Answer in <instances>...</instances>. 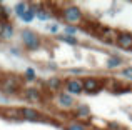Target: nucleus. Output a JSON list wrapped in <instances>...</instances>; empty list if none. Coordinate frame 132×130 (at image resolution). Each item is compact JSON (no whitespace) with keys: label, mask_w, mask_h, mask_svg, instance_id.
<instances>
[{"label":"nucleus","mask_w":132,"mask_h":130,"mask_svg":"<svg viewBox=\"0 0 132 130\" xmlns=\"http://www.w3.org/2000/svg\"><path fill=\"white\" fill-rule=\"evenodd\" d=\"M59 17L64 20L65 25H75L80 27L85 22V12L82 10V7L75 5V3H60V8H59Z\"/></svg>","instance_id":"1"},{"label":"nucleus","mask_w":132,"mask_h":130,"mask_svg":"<svg viewBox=\"0 0 132 130\" xmlns=\"http://www.w3.org/2000/svg\"><path fill=\"white\" fill-rule=\"evenodd\" d=\"M20 43L22 50L27 53L39 52L44 45V37L34 29H22L20 30Z\"/></svg>","instance_id":"2"},{"label":"nucleus","mask_w":132,"mask_h":130,"mask_svg":"<svg viewBox=\"0 0 132 130\" xmlns=\"http://www.w3.org/2000/svg\"><path fill=\"white\" fill-rule=\"evenodd\" d=\"M23 88V82L20 75L5 73L0 77V94L3 97H17Z\"/></svg>","instance_id":"3"},{"label":"nucleus","mask_w":132,"mask_h":130,"mask_svg":"<svg viewBox=\"0 0 132 130\" xmlns=\"http://www.w3.org/2000/svg\"><path fill=\"white\" fill-rule=\"evenodd\" d=\"M20 97L30 104V107H37L44 105L45 102V92L40 87H35V85H29V87H23L22 92H20Z\"/></svg>","instance_id":"4"},{"label":"nucleus","mask_w":132,"mask_h":130,"mask_svg":"<svg viewBox=\"0 0 132 130\" xmlns=\"http://www.w3.org/2000/svg\"><path fill=\"white\" fill-rule=\"evenodd\" d=\"M17 115H19V120L22 122H30V124H37V122H45V114L40 108L37 107H19L17 108Z\"/></svg>","instance_id":"5"},{"label":"nucleus","mask_w":132,"mask_h":130,"mask_svg":"<svg viewBox=\"0 0 132 130\" xmlns=\"http://www.w3.org/2000/svg\"><path fill=\"white\" fill-rule=\"evenodd\" d=\"M75 104H77V98H74L72 95L65 94L64 90L57 92V94L54 95V107L60 112H72V108H74Z\"/></svg>","instance_id":"6"},{"label":"nucleus","mask_w":132,"mask_h":130,"mask_svg":"<svg viewBox=\"0 0 132 130\" xmlns=\"http://www.w3.org/2000/svg\"><path fill=\"white\" fill-rule=\"evenodd\" d=\"M104 88V80L95 75H87L82 78V92L84 95H95Z\"/></svg>","instance_id":"7"},{"label":"nucleus","mask_w":132,"mask_h":130,"mask_svg":"<svg viewBox=\"0 0 132 130\" xmlns=\"http://www.w3.org/2000/svg\"><path fill=\"white\" fill-rule=\"evenodd\" d=\"M62 90H64L65 94L72 95L74 98L84 95V92H82V78H77V77H64Z\"/></svg>","instance_id":"8"},{"label":"nucleus","mask_w":132,"mask_h":130,"mask_svg":"<svg viewBox=\"0 0 132 130\" xmlns=\"http://www.w3.org/2000/svg\"><path fill=\"white\" fill-rule=\"evenodd\" d=\"M114 45H117V49L132 52V32L129 30H117L116 39H114Z\"/></svg>","instance_id":"9"},{"label":"nucleus","mask_w":132,"mask_h":130,"mask_svg":"<svg viewBox=\"0 0 132 130\" xmlns=\"http://www.w3.org/2000/svg\"><path fill=\"white\" fill-rule=\"evenodd\" d=\"M62 85H64V77H59V75H50L42 82V90L44 92H50V94H57L62 90Z\"/></svg>","instance_id":"10"},{"label":"nucleus","mask_w":132,"mask_h":130,"mask_svg":"<svg viewBox=\"0 0 132 130\" xmlns=\"http://www.w3.org/2000/svg\"><path fill=\"white\" fill-rule=\"evenodd\" d=\"M72 115H74V120H79V122H85L89 120L90 117H92V110H90V107L87 104H84V102H77V104L74 105V108H72Z\"/></svg>","instance_id":"11"},{"label":"nucleus","mask_w":132,"mask_h":130,"mask_svg":"<svg viewBox=\"0 0 132 130\" xmlns=\"http://www.w3.org/2000/svg\"><path fill=\"white\" fill-rule=\"evenodd\" d=\"M17 33L15 23L10 22H0V42H12Z\"/></svg>","instance_id":"12"},{"label":"nucleus","mask_w":132,"mask_h":130,"mask_svg":"<svg viewBox=\"0 0 132 130\" xmlns=\"http://www.w3.org/2000/svg\"><path fill=\"white\" fill-rule=\"evenodd\" d=\"M124 63H126V60H124V57L120 55V53H110V55L107 57L104 67L109 72H116V70H120V68L124 67Z\"/></svg>","instance_id":"13"},{"label":"nucleus","mask_w":132,"mask_h":130,"mask_svg":"<svg viewBox=\"0 0 132 130\" xmlns=\"http://www.w3.org/2000/svg\"><path fill=\"white\" fill-rule=\"evenodd\" d=\"M54 17L52 7L48 3H35V18L40 22H48Z\"/></svg>","instance_id":"14"},{"label":"nucleus","mask_w":132,"mask_h":130,"mask_svg":"<svg viewBox=\"0 0 132 130\" xmlns=\"http://www.w3.org/2000/svg\"><path fill=\"white\" fill-rule=\"evenodd\" d=\"M39 80V75H37V70L34 67H27L23 68V73H22V82L23 83H35Z\"/></svg>","instance_id":"15"},{"label":"nucleus","mask_w":132,"mask_h":130,"mask_svg":"<svg viewBox=\"0 0 132 130\" xmlns=\"http://www.w3.org/2000/svg\"><path fill=\"white\" fill-rule=\"evenodd\" d=\"M29 7H30V2H17V3H13V7H12V15L17 17V18L20 20L23 15H25V12L29 10Z\"/></svg>","instance_id":"16"},{"label":"nucleus","mask_w":132,"mask_h":130,"mask_svg":"<svg viewBox=\"0 0 132 130\" xmlns=\"http://www.w3.org/2000/svg\"><path fill=\"white\" fill-rule=\"evenodd\" d=\"M67 75L69 77L84 78V77H87V75H90V70L85 68V67H70V68H67Z\"/></svg>","instance_id":"17"},{"label":"nucleus","mask_w":132,"mask_h":130,"mask_svg":"<svg viewBox=\"0 0 132 130\" xmlns=\"http://www.w3.org/2000/svg\"><path fill=\"white\" fill-rule=\"evenodd\" d=\"M64 130H90V127L85 122H79V120H74V118H72L70 122H67V124L64 125Z\"/></svg>","instance_id":"18"},{"label":"nucleus","mask_w":132,"mask_h":130,"mask_svg":"<svg viewBox=\"0 0 132 130\" xmlns=\"http://www.w3.org/2000/svg\"><path fill=\"white\" fill-rule=\"evenodd\" d=\"M12 20V7L0 2V22H10Z\"/></svg>","instance_id":"19"},{"label":"nucleus","mask_w":132,"mask_h":130,"mask_svg":"<svg viewBox=\"0 0 132 130\" xmlns=\"http://www.w3.org/2000/svg\"><path fill=\"white\" fill-rule=\"evenodd\" d=\"M34 20H35V2H30L29 10H27L25 15L20 18V22H22V23H32Z\"/></svg>","instance_id":"20"},{"label":"nucleus","mask_w":132,"mask_h":130,"mask_svg":"<svg viewBox=\"0 0 132 130\" xmlns=\"http://www.w3.org/2000/svg\"><path fill=\"white\" fill-rule=\"evenodd\" d=\"M59 42L65 43V45H70V47H77L79 43H80V40H79V37H72V35H64V33H60V35L57 37Z\"/></svg>","instance_id":"21"},{"label":"nucleus","mask_w":132,"mask_h":130,"mask_svg":"<svg viewBox=\"0 0 132 130\" xmlns=\"http://www.w3.org/2000/svg\"><path fill=\"white\" fill-rule=\"evenodd\" d=\"M119 72H120V78H122V80L132 83V65H124Z\"/></svg>","instance_id":"22"},{"label":"nucleus","mask_w":132,"mask_h":130,"mask_svg":"<svg viewBox=\"0 0 132 130\" xmlns=\"http://www.w3.org/2000/svg\"><path fill=\"white\" fill-rule=\"evenodd\" d=\"M79 30H80V27H75V25H64V30H62V33H64V35L77 37Z\"/></svg>","instance_id":"23"},{"label":"nucleus","mask_w":132,"mask_h":130,"mask_svg":"<svg viewBox=\"0 0 132 130\" xmlns=\"http://www.w3.org/2000/svg\"><path fill=\"white\" fill-rule=\"evenodd\" d=\"M59 30H60V25L59 23H47V32L48 33H52V35H57L59 33Z\"/></svg>","instance_id":"24"},{"label":"nucleus","mask_w":132,"mask_h":130,"mask_svg":"<svg viewBox=\"0 0 132 130\" xmlns=\"http://www.w3.org/2000/svg\"><path fill=\"white\" fill-rule=\"evenodd\" d=\"M9 52H10V55H13V57H22L23 55V50L20 49V47H17V45H10Z\"/></svg>","instance_id":"25"},{"label":"nucleus","mask_w":132,"mask_h":130,"mask_svg":"<svg viewBox=\"0 0 132 130\" xmlns=\"http://www.w3.org/2000/svg\"><path fill=\"white\" fill-rule=\"evenodd\" d=\"M107 130H122V127H120L119 124H116V122H110V124L107 125Z\"/></svg>","instance_id":"26"},{"label":"nucleus","mask_w":132,"mask_h":130,"mask_svg":"<svg viewBox=\"0 0 132 130\" xmlns=\"http://www.w3.org/2000/svg\"><path fill=\"white\" fill-rule=\"evenodd\" d=\"M45 68H47V70H54V72L59 70V67L55 63H47V65H45Z\"/></svg>","instance_id":"27"}]
</instances>
